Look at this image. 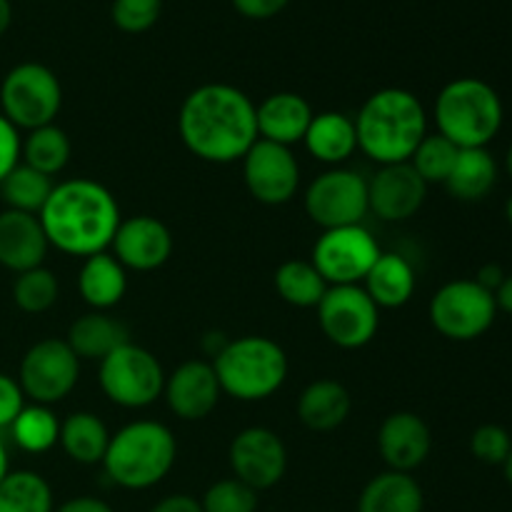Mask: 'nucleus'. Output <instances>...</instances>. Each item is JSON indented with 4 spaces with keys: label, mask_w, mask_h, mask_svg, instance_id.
<instances>
[{
    "label": "nucleus",
    "mask_w": 512,
    "mask_h": 512,
    "mask_svg": "<svg viewBox=\"0 0 512 512\" xmlns=\"http://www.w3.org/2000/svg\"><path fill=\"white\" fill-rule=\"evenodd\" d=\"M178 133L185 148L205 163L243 160L260 140L255 103L235 85L205 83L180 105Z\"/></svg>",
    "instance_id": "1"
},
{
    "label": "nucleus",
    "mask_w": 512,
    "mask_h": 512,
    "mask_svg": "<svg viewBox=\"0 0 512 512\" xmlns=\"http://www.w3.org/2000/svg\"><path fill=\"white\" fill-rule=\"evenodd\" d=\"M38 218L50 248L85 260L110 248L123 215L105 185L90 178H73L53 185Z\"/></svg>",
    "instance_id": "2"
},
{
    "label": "nucleus",
    "mask_w": 512,
    "mask_h": 512,
    "mask_svg": "<svg viewBox=\"0 0 512 512\" xmlns=\"http://www.w3.org/2000/svg\"><path fill=\"white\" fill-rule=\"evenodd\" d=\"M358 150L373 163H410L415 148L428 135V113L415 93L383 88L370 95L355 115Z\"/></svg>",
    "instance_id": "3"
},
{
    "label": "nucleus",
    "mask_w": 512,
    "mask_h": 512,
    "mask_svg": "<svg viewBox=\"0 0 512 512\" xmlns=\"http://www.w3.org/2000/svg\"><path fill=\"white\" fill-rule=\"evenodd\" d=\"M175 458L178 443L170 428L155 420H135L110 435L103 468L118 488L148 490L168 478Z\"/></svg>",
    "instance_id": "4"
},
{
    "label": "nucleus",
    "mask_w": 512,
    "mask_h": 512,
    "mask_svg": "<svg viewBox=\"0 0 512 512\" xmlns=\"http://www.w3.org/2000/svg\"><path fill=\"white\" fill-rule=\"evenodd\" d=\"M435 128L465 148H488L500 133L505 105L498 90L480 78H455L435 98Z\"/></svg>",
    "instance_id": "5"
},
{
    "label": "nucleus",
    "mask_w": 512,
    "mask_h": 512,
    "mask_svg": "<svg viewBox=\"0 0 512 512\" xmlns=\"http://www.w3.org/2000/svg\"><path fill=\"white\" fill-rule=\"evenodd\" d=\"M223 393L243 403H260L278 393L288 380V355L265 335H243L225 343L213 358Z\"/></svg>",
    "instance_id": "6"
},
{
    "label": "nucleus",
    "mask_w": 512,
    "mask_h": 512,
    "mask_svg": "<svg viewBox=\"0 0 512 512\" xmlns=\"http://www.w3.org/2000/svg\"><path fill=\"white\" fill-rule=\"evenodd\" d=\"M63 108V85L43 63H18L0 83V113L18 130H35L55 123Z\"/></svg>",
    "instance_id": "7"
},
{
    "label": "nucleus",
    "mask_w": 512,
    "mask_h": 512,
    "mask_svg": "<svg viewBox=\"0 0 512 512\" xmlns=\"http://www.w3.org/2000/svg\"><path fill=\"white\" fill-rule=\"evenodd\" d=\"M98 383L113 405L140 410L153 405L163 395L165 370L148 348L128 340L100 360Z\"/></svg>",
    "instance_id": "8"
},
{
    "label": "nucleus",
    "mask_w": 512,
    "mask_h": 512,
    "mask_svg": "<svg viewBox=\"0 0 512 512\" xmlns=\"http://www.w3.org/2000/svg\"><path fill=\"white\" fill-rule=\"evenodd\" d=\"M430 323L453 343H473L483 338L498 318L495 293L485 290L475 278L445 283L430 300Z\"/></svg>",
    "instance_id": "9"
},
{
    "label": "nucleus",
    "mask_w": 512,
    "mask_h": 512,
    "mask_svg": "<svg viewBox=\"0 0 512 512\" xmlns=\"http://www.w3.org/2000/svg\"><path fill=\"white\" fill-rule=\"evenodd\" d=\"M80 380V358L65 340L45 338L25 350L18 383L25 398L38 405H55L68 398Z\"/></svg>",
    "instance_id": "10"
},
{
    "label": "nucleus",
    "mask_w": 512,
    "mask_h": 512,
    "mask_svg": "<svg viewBox=\"0 0 512 512\" xmlns=\"http://www.w3.org/2000/svg\"><path fill=\"white\" fill-rule=\"evenodd\" d=\"M315 310L325 338L343 350L365 348L378 335L380 308L363 285H330Z\"/></svg>",
    "instance_id": "11"
},
{
    "label": "nucleus",
    "mask_w": 512,
    "mask_h": 512,
    "mask_svg": "<svg viewBox=\"0 0 512 512\" xmlns=\"http://www.w3.org/2000/svg\"><path fill=\"white\" fill-rule=\"evenodd\" d=\"M305 213L323 230L363 225L368 208V180L348 168H330L305 190Z\"/></svg>",
    "instance_id": "12"
},
{
    "label": "nucleus",
    "mask_w": 512,
    "mask_h": 512,
    "mask_svg": "<svg viewBox=\"0 0 512 512\" xmlns=\"http://www.w3.org/2000/svg\"><path fill=\"white\" fill-rule=\"evenodd\" d=\"M380 253L383 250L368 228L345 225V228L323 230L313 245L310 263L328 285H360Z\"/></svg>",
    "instance_id": "13"
},
{
    "label": "nucleus",
    "mask_w": 512,
    "mask_h": 512,
    "mask_svg": "<svg viewBox=\"0 0 512 512\" xmlns=\"http://www.w3.org/2000/svg\"><path fill=\"white\" fill-rule=\"evenodd\" d=\"M228 460L235 478L253 488L255 493L275 488L288 470L285 443L278 433H273L270 428H260V425L245 428L235 435L228 450Z\"/></svg>",
    "instance_id": "14"
},
{
    "label": "nucleus",
    "mask_w": 512,
    "mask_h": 512,
    "mask_svg": "<svg viewBox=\"0 0 512 512\" xmlns=\"http://www.w3.org/2000/svg\"><path fill=\"white\" fill-rule=\"evenodd\" d=\"M243 180L258 203L285 205L300 188L298 158L285 145L258 140L243 158Z\"/></svg>",
    "instance_id": "15"
},
{
    "label": "nucleus",
    "mask_w": 512,
    "mask_h": 512,
    "mask_svg": "<svg viewBox=\"0 0 512 512\" xmlns=\"http://www.w3.org/2000/svg\"><path fill=\"white\" fill-rule=\"evenodd\" d=\"M110 248L125 270L150 273V270L163 268L173 255V233L160 218L133 215L128 220H120Z\"/></svg>",
    "instance_id": "16"
},
{
    "label": "nucleus",
    "mask_w": 512,
    "mask_h": 512,
    "mask_svg": "<svg viewBox=\"0 0 512 512\" xmlns=\"http://www.w3.org/2000/svg\"><path fill=\"white\" fill-rule=\"evenodd\" d=\"M428 183L415 173L410 163L380 165L368 180V208L385 223H403L423 208Z\"/></svg>",
    "instance_id": "17"
},
{
    "label": "nucleus",
    "mask_w": 512,
    "mask_h": 512,
    "mask_svg": "<svg viewBox=\"0 0 512 512\" xmlns=\"http://www.w3.org/2000/svg\"><path fill=\"white\" fill-rule=\"evenodd\" d=\"M165 403L180 420H203L218 408L223 388L218 383L213 363L185 360L170 375H165Z\"/></svg>",
    "instance_id": "18"
},
{
    "label": "nucleus",
    "mask_w": 512,
    "mask_h": 512,
    "mask_svg": "<svg viewBox=\"0 0 512 512\" xmlns=\"http://www.w3.org/2000/svg\"><path fill=\"white\" fill-rule=\"evenodd\" d=\"M378 450L388 470L410 473L418 470L433 450V433L418 413L400 410L388 415L378 430Z\"/></svg>",
    "instance_id": "19"
},
{
    "label": "nucleus",
    "mask_w": 512,
    "mask_h": 512,
    "mask_svg": "<svg viewBox=\"0 0 512 512\" xmlns=\"http://www.w3.org/2000/svg\"><path fill=\"white\" fill-rule=\"evenodd\" d=\"M50 243L38 215L5 208L0 213V265L15 275L40 268Z\"/></svg>",
    "instance_id": "20"
},
{
    "label": "nucleus",
    "mask_w": 512,
    "mask_h": 512,
    "mask_svg": "<svg viewBox=\"0 0 512 512\" xmlns=\"http://www.w3.org/2000/svg\"><path fill=\"white\" fill-rule=\"evenodd\" d=\"M313 115V108L303 95L288 93V90L268 95L263 103L255 105L258 138L293 148L295 143H303Z\"/></svg>",
    "instance_id": "21"
},
{
    "label": "nucleus",
    "mask_w": 512,
    "mask_h": 512,
    "mask_svg": "<svg viewBox=\"0 0 512 512\" xmlns=\"http://www.w3.org/2000/svg\"><path fill=\"white\" fill-rule=\"evenodd\" d=\"M303 143L315 160L340 168L358 150L355 120L350 115L338 113V110H325V113L313 115Z\"/></svg>",
    "instance_id": "22"
},
{
    "label": "nucleus",
    "mask_w": 512,
    "mask_h": 512,
    "mask_svg": "<svg viewBox=\"0 0 512 512\" xmlns=\"http://www.w3.org/2000/svg\"><path fill=\"white\" fill-rule=\"evenodd\" d=\"M78 293L85 305L105 313V310L115 308L128 293V270L108 250L90 255L80 265Z\"/></svg>",
    "instance_id": "23"
},
{
    "label": "nucleus",
    "mask_w": 512,
    "mask_h": 512,
    "mask_svg": "<svg viewBox=\"0 0 512 512\" xmlns=\"http://www.w3.org/2000/svg\"><path fill=\"white\" fill-rule=\"evenodd\" d=\"M353 410V398L348 388L338 380H315L300 393L298 418L313 433L338 430Z\"/></svg>",
    "instance_id": "24"
},
{
    "label": "nucleus",
    "mask_w": 512,
    "mask_h": 512,
    "mask_svg": "<svg viewBox=\"0 0 512 512\" xmlns=\"http://www.w3.org/2000/svg\"><path fill=\"white\" fill-rule=\"evenodd\" d=\"M415 285H418L415 268L408 258L398 253H380V258L375 260V265L363 280L365 293L373 298L378 308L385 310L403 308L405 303H410Z\"/></svg>",
    "instance_id": "25"
},
{
    "label": "nucleus",
    "mask_w": 512,
    "mask_h": 512,
    "mask_svg": "<svg viewBox=\"0 0 512 512\" xmlns=\"http://www.w3.org/2000/svg\"><path fill=\"white\" fill-rule=\"evenodd\" d=\"M425 495L410 473L375 475L358 498V512H423Z\"/></svg>",
    "instance_id": "26"
},
{
    "label": "nucleus",
    "mask_w": 512,
    "mask_h": 512,
    "mask_svg": "<svg viewBox=\"0 0 512 512\" xmlns=\"http://www.w3.org/2000/svg\"><path fill=\"white\" fill-rule=\"evenodd\" d=\"M128 340L125 325L110 318L108 313H100V310L80 315L65 335V343L80 360H98V363Z\"/></svg>",
    "instance_id": "27"
},
{
    "label": "nucleus",
    "mask_w": 512,
    "mask_h": 512,
    "mask_svg": "<svg viewBox=\"0 0 512 512\" xmlns=\"http://www.w3.org/2000/svg\"><path fill=\"white\" fill-rule=\"evenodd\" d=\"M498 183V163L488 148H465L458 153L445 188L463 203H478L488 198Z\"/></svg>",
    "instance_id": "28"
},
{
    "label": "nucleus",
    "mask_w": 512,
    "mask_h": 512,
    "mask_svg": "<svg viewBox=\"0 0 512 512\" xmlns=\"http://www.w3.org/2000/svg\"><path fill=\"white\" fill-rule=\"evenodd\" d=\"M58 445L73 463L103 465L105 450L110 445V430L95 413L78 410L60 420Z\"/></svg>",
    "instance_id": "29"
},
{
    "label": "nucleus",
    "mask_w": 512,
    "mask_h": 512,
    "mask_svg": "<svg viewBox=\"0 0 512 512\" xmlns=\"http://www.w3.org/2000/svg\"><path fill=\"white\" fill-rule=\"evenodd\" d=\"M70 155H73V143H70L68 133L55 123L30 130L20 148V160L48 178L63 173L65 165L70 163Z\"/></svg>",
    "instance_id": "30"
},
{
    "label": "nucleus",
    "mask_w": 512,
    "mask_h": 512,
    "mask_svg": "<svg viewBox=\"0 0 512 512\" xmlns=\"http://www.w3.org/2000/svg\"><path fill=\"white\" fill-rule=\"evenodd\" d=\"M8 430L13 443L30 455L48 453L60 440V420L50 405H25Z\"/></svg>",
    "instance_id": "31"
},
{
    "label": "nucleus",
    "mask_w": 512,
    "mask_h": 512,
    "mask_svg": "<svg viewBox=\"0 0 512 512\" xmlns=\"http://www.w3.org/2000/svg\"><path fill=\"white\" fill-rule=\"evenodd\" d=\"M273 283L285 303L303 310L318 308L325 290L330 288L310 260H285V263L275 270Z\"/></svg>",
    "instance_id": "32"
},
{
    "label": "nucleus",
    "mask_w": 512,
    "mask_h": 512,
    "mask_svg": "<svg viewBox=\"0 0 512 512\" xmlns=\"http://www.w3.org/2000/svg\"><path fill=\"white\" fill-rule=\"evenodd\" d=\"M53 490L35 470H10L0 483V512H53Z\"/></svg>",
    "instance_id": "33"
},
{
    "label": "nucleus",
    "mask_w": 512,
    "mask_h": 512,
    "mask_svg": "<svg viewBox=\"0 0 512 512\" xmlns=\"http://www.w3.org/2000/svg\"><path fill=\"white\" fill-rule=\"evenodd\" d=\"M50 193H53V178L28 168L25 163L15 165L0 183V198L5 208L20 210V213L38 215Z\"/></svg>",
    "instance_id": "34"
},
{
    "label": "nucleus",
    "mask_w": 512,
    "mask_h": 512,
    "mask_svg": "<svg viewBox=\"0 0 512 512\" xmlns=\"http://www.w3.org/2000/svg\"><path fill=\"white\" fill-rule=\"evenodd\" d=\"M58 295H60L58 278H55L53 270H48L45 265L15 275L13 300L23 313H30V315L45 313V310H50L55 303H58Z\"/></svg>",
    "instance_id": "35"
},
{
    "label": "nucleus",
    "mask_w": 512,
    "mask_h": 512,
    "mask_svg": "<svg viewBox=\"0 0 512 512\" xmlns=\"http://www.w3.org/2000/svg\"><path fill=\"white\" fill-rule=\"evenodd\" d=\"M458 153L460 148L450 143L448 138H443L440 133H428L423 138V143L415 148L410 165L428 183V188L430 185H445L455 160H458Z\"/></svg>",
    "instance_id": "36"
},
{
    "label": "nucleus",
    "mask_w": 512,
    "mask_h": 512,
    "mask_svg": "<svg viewBox=\"0 0 512 512\" xmlns=\"http://www.w3.org/2000/svg\"><path fill=\"white\" fill-rule=\"evenodd\" d=\"M200 505H203V512H255L258 510V493L240 483L238 478L218 480L205 490Z\"/></svg>",
    "instance_id": "37"
},
{
    "label": "nucleus",
    "mask_w": 512,
    "mask_h": 512,
    "mask_svg": "<svg viewBox=\"0 0 512 512\" xmlns=\"http://www.w3.org/2000/svg\"><path fill=\"white\" fill-rule=\"evenodd\" d=\"M163 13V0H113L110 18L123 33L138 35L153 28Z\"/></svg>",
    "instance_id": "38"
},
{
    "label": "nucleus",
    "mask_w": 512,
    "mask_h": 512,
    "mask_svg": "<svg viewBox=\"0 0 512 512\" xmlns=\"http://www.w3.org/2000/svg\"><path fill=\"white\" fill-rule=\"evenodd\" d=\"M512 450V435L503 425L485 423L473 430L470 435V453L478 463L485 465H503Z\"/></svg>",
    "instance_id": "39"
},
{
    "label": "nucleus",
    "mask_w": 512,
    "mask_h": 512,
    "mask_svg": "<svg viewBox=\"0 0 512 512\" xmlns=\"http://www.w3.org/2000/svg\"><path fill=\"white\" fill-rule=\"evenodd\" d=\"M25 408V395L18 378L0 373V430H8L20 410Z\"/></svg>",
    "instance_id": "40"
},
{
    "label": "nucleus",
    "mask_w": 512,
    "mask_h": 512,
    "mask_svg": "<svg viewBox=\"0 0 512 512\" xmlns=\"http://www.w3.org/2000/svg\"><path fill=\"white\" fill-rule=\"evenodd\" d=\"M20 148H23L20 130L0 113V183L20 163Z\"/></svg>",
    "instance_id": "41"
},
{
    "label": "nucleus",
    "mask_w": 512,
    "mask_h": 512,
    "mask_svg": "<svg viewBox=\"0 0 512 512\" xmlns=\"http://www.w3.org/2000/svg\"><path fill=\"white\" fill-rule=\"evenodd\" d=\"M233 8L238 10L243 18L250 20H268L275 18L278 13H283L288 8L290 0H230Z\"/></svg>",
    "instance_id": "42"
},
{
    "label": "nucleus",
    "mask_w": 512,
    "mask_h": 512,
    "mask_svg": "<svg viewBox=\"0 0 512 512\" xmlns=\"http://www.w3.org/2000/svg\"><path fill=\"white\" fill-rule=\"evenodd\" d=\"M150 512H203V505L200 500H195L193 495H168L160 503L153 505Z\"/></svg>",
    "instance_id": "43"
},
{
    "label": "nucleus",
    "mask_w": 512,
    "mask_h": 512,
    "mask_svg": "<svg viewBox=\"0 0 512 512\" xmlns=\"http://www.w3.org/2000/svg\"><path fill=\"white\" fill-rule=\"evenodd\" d=\"M53 512H113L105 500L100 498H90V495H80V498H73L68 500V503H63L60 508H55Z\"/></svg>",
    "instance_id": "44"
},
{
    "label": "nucleus",
    "mask_w": 512,
    "mask_h": 512,
    "mask_svg": "<svg viewBox=\"0 0 512 512\" xmlns=\"http://www.w3.org/2000/svg\"><path fill=\"white\" fill-rule=\"evenodd\" d=\"M505 270L500 268V265H495V263H488V265H483V268L478 270V275H475V280H478L480 285H483L485 290H490V293H495V290L500 288V283H503L505 280Z\"/></svg>",
    "instance_id": "45"
},
{
    "label": "nucleus",
    "mask_w": 512,
    "mask_h": 512,
    "mask_svg": "<svg viewBox=\"0 0 512 512\" xmlns=\"http://www.w3.org/2000/svg\"><path fill=\"white\" fill-rule=\"evenodd\" d=\"M495 303H498V310L512 315V273L505 275V280L500 283V288L495 290Z\"/></svg>",
    "instance_id": "46"
},
{
    "label": "nucleus",
    "mask_w": 512,
    "mask_h": 512,
    "mask_svg": "<svg viewBox=\"0 0 512 512\" xmlns=\"http://www.w3.org/2000/svg\"><path fill=\"white\" fill-rule=\"evenodd\" d=\"M10 23H13V5L10 0H0V35L8 33Z\"/></svg>",
    "instance_id": "47"
},
{
    "label": "nucleus",
    "mask_w": 512,
    "mask_h": 512,
    "mask_svg": "<svg viewBox=\"0 0 512 512\" xmlns=\"http://www.w3.org/2000/svg\"><path fill=\"white\" fill-rule=\"evenodd\" d=\"M10 473V460H8V450H5V443L0 440V483H3L5 475Z\"/></svg>",
    "instance_id": "48"
},
{
    "label": "nucleus",
    "mask_w": 512,
    "mask_h": 512,
    "mask_svg": "<svg viewBox=\"0 0 512 512\" xmlns=\"http://www.w3.org/2000/svg\"><path fill=\"white\" fill-rule=\"evenodd\" d=\"M503 473H505V480H508V483L512 485V450H510L508 460L503 463Z\"/></svg>",
    "instance_id": "49"
},
{
    "label": "nucleus",
    "mask_w": 512,
    "mask_h": 512,
    "mask_svg": "<svg viewBox=\"0 0 512 512\" xmlns=\"http://www.w3.org/2000/svg\"><path fill=\"white\" fill-rule=\"evenodd\" d=\"M505 170H508V175H510V180H512V143H510L508 153H505Z\"/></svg>",
    "instance_id": "50"
},
{
    "label": "nucleus",
    "mask_w": 512,
    "mask_h": 512,
    "mask_svg": "<svg viewBox=\"0 0 512 512\" xmlns=\"http://www.w3.org/2000/svg\"><path fill=\"white\" fill-rule=\"evenodd\" d=\"M505 218H508V223L512 225V195L508 198V203H505Z\"/></svg>",
    "instance_id": "51"
}]
</instances>
